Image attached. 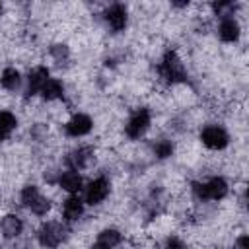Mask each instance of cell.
Masks as SVG:
<instances>
[{
  "label": "cell",
  "instance_id": "7",
  "mask_svg": "<svg viewBox=\"0 0 249 249\" xmlns=\"http://www.w3.org/2000/svg\"><path fill=\"white\" fill-rule=\"evenodd\" d=\"M103 19L113 33H119V31L126 29V25H128V10L124 4L113 2L103 10Z\"/></svg>",
  "mask_w": 249,
  "mask_h": 249
},
{
  "label": "cell",
  "instance_id": "15",
  "mask_svg": "<svg viewBox=\"0 0 249 249\" xmlns=\"http://www.w3.org/2000/svg\"><path fill=\"white\" fill-rule=\"evenodd\" d=\"M121 243H123V231L119 228L107 226V228L97 231L95 241H93V249H115Z\"/></svg>",
  "mask_w": 249,
  "mask_h": 249
},
{
  "label": "cell",
  "instance_id": "20",
  "mask_svg": "<svg viewBox=\"0 0 249 249\" xmlns=\"http://www.w3.org/2000/svg\"><path fill=\"white\" fill-rule=\"evenodd\" d=\"M154 156L158 158V160H169L173 154H175V144H173V140H169V138H160L156 144H154Z\"/></svg>",
  "mask_w": 249,
  "mask_h": 249
},
{
  "label": "cell",
  "instance_id": "16",
  "mask_svg": "<svg viewBox=\"0 0 249 249\" xmlns=\"http://www.w3.org/2000/svg\"><path fill=\"white\" fill-rule=\"evenodd\" d=\"M23 84V76L16 66H6L0 72V86L6 91H18Z\"/></svg>",
  "mask_w": 249,
  "mask_h": 249
},
{
  "label": "cell",
  "instance_id": "14",
  "mask_svg": "<svg viewBox=\"0 0 249 249\" xmlns=\"http://www.w3.org/2000/svg\"><path fill=\"white\" fill-rule=\"evenodd\" d=\"M218 37L222 43H237L239 37H241V25L239 21L233 18V16H228V18H220V23H218Z\"/></svg>",
  "mask_w": 249,
  "mask_h": 249
},
{
  "label": "cell",
  "instance_id": "22",
  "mask_svg": "<svg viewBox=\"0 0 249 249\" xmlns=\"http://www.w3.org/2000/svg\"><path fill=\"white\" fill-rule=\"evenodd\" d=\"M161 249H189V247H187V243H185L183 237H179L177 233H169V235L163 239Z\"/></svg>",
  "mask_w": 249,
  "mask_h": 249
},
{
  "label": "cell",
  "instance_id": "4",
  "mask_svg": "<svg viewBox=\"0 0 249 249\" xmlns=\"http://www.w3.org/2000/svg\"><path fill=\"white\" fill-rule=\"evenodd\" d=\"M198 140L202 142L204 148H208L212 152H222V150H226L230 146L231 136H230L226 126H222L218 123H208V124H204L200 128Z\"/></svg>",
  "mask_w": 249,
  "mask_h": 249
},
{
  "label": "cell",
  "instance_id": "19",
  "mask_svg": "<svg viewBox=\"0 0 249 249\" xmlns=\"http://www.w3.org/2000/svg\"><path fill=\"white\" fill-rule=\"evenodd\" d=\"M33 216H37V218H43V216H47L49 212H51V208H53V202H51V198L49 196H45L43 193H39L27 206H25Z\"/></svg>",
  "mask_w": 249,
  "mask_h": 249
},
{
  "label": "cell",
  "instance_id": "1",
  "mask_svg": "<svg viewBox=\"0 0 249 249\" xmlns=\"http://www.w3.org/2000/svg\"><path fill=\"white\" fill-rule=\"evenodd\" d=\"M191 193L196 200H224L230 195V183L222 175L208 177L206 181H193L191 183Z\"/></svg>",
  "mask_w": 249,
  "mask_h": 249
},
{
  "label": "cell",
  "instance_id": "5",
  "mask_svg": "<svg viewBox=\"0 0 249 249\" xmlns=\"http://www.w3.org/2000/svg\"><path fill=\"white\" fill-rule=\"evenodd\" d=\"M150 126H152V111L148 107H138L128 115L124 123V134L130 140H140L150 130Z\"/></svg>",
  "mask_w": 249,
  "mask_h": 249
},
{
  "label": "cell",
  "instance_id": "21",
  "mask_svg": "<svg viewBox=\"0 0 249 249\" xmlns=\"http://www.w3.org/2000/svg\"><path fill=\"white\" fill-rule=\"evenodd\" d=\"M235 6H237V4H233V2H230V0H222V2H214V4H210L212 12H214L216 16H220V18H228V16H233V10H235Z\"/></svg>",
  "mask_w": 249,
  "mask_h": 249
},
{
  "label": "cell",
  "instance_id": "24",
  "mask_svg": "<svg viewBox=\"0 0 249 249\" xmlns=\"http://www.w3.org/2000/svg\"><path fill=\"white\" fill-rule=\"evenodd\" d=\"M233 249H249V235L247 233H239L233 241Z\"/></svg>",
  "mask_w": 249,
  "mask_h": 249
},
{
  "label": "cell",
  "instance_id": "6",
  "mask_svg": "<svg viewBox=\"0 0 249 249\" xmlns=\"http://www.w3.org/2000/svg\"><path fill=\"white\" fill-rule=\"evenodd\" d=\"M109 195H111V181L103 175H97L91 181H88L82 191V198L86 206H99L107 200Z\"/></svg>",
  "mask_w": 249,
  "mask_h": 249
},
{
  "label": "cell",
  "instance_id": "18",
  "mask_svg": "<svg viewBox=\"0 0 249 249\" xmlns=\"http://www.w3.org/2000/svg\"><path fill=\"white\" fill-rule=\"evenodd\" d=\"M18 117L10 109H0V142L8 140L18 128Z\"/></svg>",
  "mask_w": 249,
  "mask_h": 249
},
{
  "label": "cell",
  "instance_id": "11",
  "mask_svg": "<svg viewBox=\"0 0 249 249\" xmlns=\"http://www.w3.org/2000/svg\"><path fill=\"white\" fill-rule=\"evenodd\" d=\"M54 183H56L66 195H80V193L84 191V185H86L82 173L76 171V169H64V171H58Z\"/></svg>",
  "mask_w": 249,
  "mask_h": 249
},
{
  "label": "cell",
  "instance_id": "10",
  "mask_svg": "<svg viewBox=\"0 0 249 249\" xmlns=\"http://www.w3.org/2000/svg\"><path fill=\"white\" fill-rule=\"evenodd\" d=\"M93 161H95V150L91 146H78L66 154V165H68L66 169L82 171L88 169Z\"/></svg>",
  "mask_w": 249,
  "mask_h": 249
},
{
  "label": "cell",
  "instance_id": "13",
  "mask_svg": "<svg viewBox=\"0 0 249 249\" xmlns=\"http://www.w3.org/2000/svg\"><path fill=\"white\" fill-rule=\"evenodd\" d=\"M23 218L18 216L16 212H8L0 218V233L4 239H18L23 233Z\"/></svg>",
  "mask_w": 249,
  "mask_h": 249
},
{
  "label": "cell",
  "instance_id": "23",
  "mask_svg": "<svg viewBox=\"0 0 249 249\" xmlns=\"http://www.w3.org/2000/svg\"><path fill=\"white\" fill-rule=\"evenodd\" d=\"M51 56L56 62H62V60H66L70 56V51H68V47L64 43H54V45H51Z\"/></svg>",
  "mask_w": 249,
  "mask_h": 249
},
{
  "label": "cell",
  "instance_id": "17",
  "mask_svg": "<svg viewBox=\"0 0 249 249\" xmlns=\"http://www.w3.org/2000/svg\"><path fill=\"white\" fill-rule=\"evenodd\" d=\"M64 82L60 78H49L45 82V86L41 88L39 95L43 97V101H56V99H62L64 97Z\"/></svg>",
  "mask_w": 249,
  "mask_h": 249
},
{
  "label": "cell",
  "instance_id": "3",
  "mask_svg": "<svg viewBox=\"0 0 249 249\" xmlns=\"http://www.w3.org/2000/svg\"><path fill=\"white\" fill-rule=\"evenodd\" d=\"M37 243L43 247V249H56L60 243L66 241L68 237V228L64 222H58V220H49V222H43L37 230Z\"/></svg>",
  "mask_w": 249,
  "mask_h": 249
},
{
  "label": "cell",
  "instance_id": "26",
  "mask_svg": "<svg viewBox=\"0 0 249 249\" xmlns=\"http://www.w3.org/2000/svg\"><path fill=\"white\" fill-rule=\"evenodd\" d=\"M0 196H2V193H0Z\"/></svg>",
  "mask_w": 249,
  "mask_h": 249
},
{
  "label": "cell",
  "instance_id": "2",
  "mask_svg": "<svg viewBox=\"0 0 249 249\" xmlns=\"http://www.w3.org/2000/svg\"><path fill=\"white\" fill-rule=\"evenodd\" d=\"M158 72H160V78L167 84H181L187 80V70H185V64L179 56L177 51L169 49L163 53L160 64H158Z\"/></svg>",
  "mask_w": 249,
  "mask_h": 249
},
{
  "label": "cell",
  "instance_id": "8",
  "mask_svg": "<svg viewBox=\"0 0 249 249\" xmlns=\"http://www.w3.org/2000/svg\"><path fill=\"white\" fill-rule=\"evenodd\" d=\"M93 130V119L88 113H74L66 123H64V132L68 138H84Z\"/></svg>",
  "mask_w": 249,
  "mask_h": 249
},
{
  "label": "cell",
  "instance_id": "12",
  "mask_svg": "<svg viewBox=\"0 0 249 249\" xmlns=\"http://www.w3.org/2000/svg\"><path fill=\"white\" fill-rule=\"evenodd\" d=\"M84 214H86V202L80 195H68L62 200V222L64 224H74L82 220Z\"/></svg>",
  "mask_w": 249,
  "mask_h": 249
},
{
  "label": "cell",
  "instance_id": "25",
  "mask_svg": "<svg viewBox=\"0 0 249 249\" xmlns=\"http://www.w3.org/2000/svg\"><path fill=\"white\" fill-rule=\"evenodd\" d=\"M2 10H4V4H2V2H0V14H2Z\"/></svg>",
  "mask_w": 249,
  "mask_h": 249
},
{
  "label": "cell",
  "instance_id": "9",
  "mask_svg": "<svg viewBox=\"0 0 249 249\" xmlns=\"http://www.w3.org/2000/svg\"><path fill=\"white\" fill-rule=\"evenodd\" d=\"M51 78V70L45 66V64H37L33 66L29 72H27V78H25V97H35L39 95L41 88L45 86V82Z\"/></svg>",
  "mask_w": 249,
  "mask_h": 249
}]
</instances>
